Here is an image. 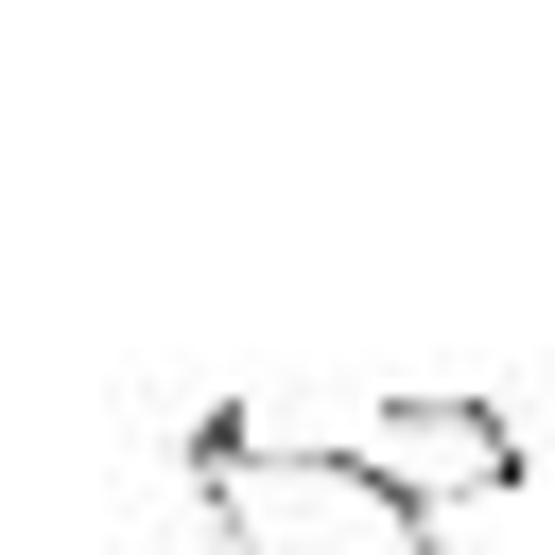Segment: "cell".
<instances>
[{"label": "cell", "instance_id": "1", "mask_svg": "<svg viewBox=\"0 0 555 555\" xmlns=\"http://www.w3.org/2000/svg\"><path fill=\"white\" fill-rule=\"evenodd\" d=\"M191 503H208V555H451L434 503H399L347 434H295V416H243L208 399L191 434Z\"/></svg>", "mask_w": 555, "mask_h": 555}, {"label": "cell", "instance_id": "2", "mask_svg": "<svg viewBox=\"0 0 555 555\" xmlns=\"http://www.w3.org/2000/svg\"><path fill=\"white\" fill-rule=\"evenodd\" d=\"M347 451H364L399 503H503V486L538 468L503 399H364V416H347Z\"/></svg>", "mask_w": 555, "mask_h": 555}]
</instances>
